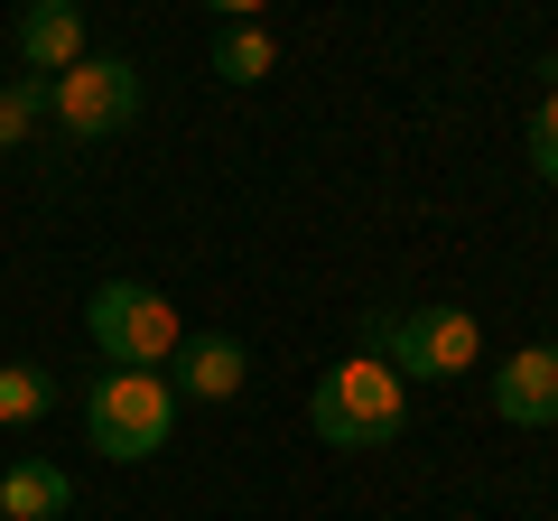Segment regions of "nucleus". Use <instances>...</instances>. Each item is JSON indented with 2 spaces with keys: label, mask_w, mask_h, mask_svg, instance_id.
<instances>
[{
  "label": "nucleus",
  "mask_w": 558,
  "mask_h": 521,
  "mask_svg": "<svg viewBox=\"0 0 558 521\" xmlns=\"http://www.w3.org/2000/svg\"><path fill=\"white\" fill-rule=\"evenodd\" d=\"M531 178H539V186H558V84L531 102Z\"/></svg>",
  "instance_id": "ddd939ff"
},
{
  "label": "nucleus",
  "mask_w": 558,
  "mask_h": 521,
  "mask_svg": "<svg viewBox=\"0 0 558 521\" xmlns=\"http://www.w3.org/2000/svg\"><path fill=\"white\" fill-rule=\"evenodd\" d=\"M494 410L512 428H549L558 420V344H521L494 363Z\"/></svg>",
  "instance_id": "423d86ee"
},
{
  "label": "nucleus",
  "mask_w": 558,
  "mask_h": 521,
  "mask_svg": "<svg viewBox=\"0 0 558 521\" xmlns=\"http://www.w3.org/2000/svg\"><path fill=\"white\" fill-rule=\"evenodd\" d=\"M242 381H252L242 336H186L178 354H168V391H178V401H233Z\"/></svg>",
  "instance_id": "0eeeda50"
},
{
  "label": "nucleus",
  "mask_w": 558,
  "mask_h": 521,
  "mask_svg": "<svg viewBox=\"0 0 558 521\" xmlns=\"http://www.w3.org/2000/svg\"><path fill=\"white\" fill-rule=\"evenodd\" d=\"M47 121L65 141H112L140 121V65L131 57H75L65 75H47Z\"/></svg>",
  "instance_id": "20e7f679"
},
{
  "label": "nucleus",
  "mask_w": 558,
  "mask_h": 521,
  "mask_svg": "<svg viewBox=\"0 0 558 521\" xmlns=\"http://www.w3.org/2000/svg\"><path fill=\"white\" fill-rule=\"evenodd\" d=\"M168 428H178V391H168L159 373H94L84 381V438H94V457L112 465H149L168 447Z\"/></svg>",
  "instance_id": "f03ea898"
},
{
  "label": "nucleus",
  "mask_w": 558,
  "mask_h": 521,
  "mask_svg": "<svg viewBox=\"0 0 558 521\" xmlns=\"http://www.w3.org/2000/svg\"><path fill=\"white\" fill-rule=\"evenodd\" d=\"M57 410V373H38V363H0V428H28Z\"/></svg>",
  "instance_id": "9b49d317"
},
{
  "label": "nucleus",
  "mask_w": 558,
  "mask_h": 521,
  "mask_svg": "<svg viewBox=\"0 0 558 521\" xmlns=\"http://www.w3.org/2000/svg\"><path fill=\"white\" fill-rule=\"evenodd\" d=\"M270 65H279V47H270V28H260V20H233V28L215 38V75H223V84H260Z\"/></svg>",
  "instance_id": "9d476101"
},
{
  "label": "nucleus",
  "mask_w": 558,
  "mask_h": 521,
  "mask_svg": "<svg viewBox=\"0 0 558 521\" xmlns=\"http://www.w3.org/2000/svg\"><path fill=\"white\" fill-rule=\"evenodd\" d=\"M75 57H94L75 0H20V65L28 75H65Z\"/></svg>",
  "instance_id": "6e6552de"
},
{
  "label": "nucleus",
  "mask_w": 558,
  "mask_h": 521,
  "mask_svg": "<svg viewBox=\"0 0 558 521\" xmlns=\"http://www.w3.org/2000/svg\"><path fill=\"white\" fill-rule=\"evenodd\" d=\"M381 363L400 381H457L484 363V326L465 307H400L391 336H381Z\"/></svg>",
  "instance_id": "39448f33"
},
{
  "label": "nucleus",
  "mask_w": 558,
  "mask_h": 521,
  "mask_svg": "<svg viewBox=\"0 0 558 521\" xmlns=\"http://www.w3.org/2000/svg\"><path fill=\"white\" fill-rule=\"evenodd\" d=\"M205 10H215V20L233 28V20H260V10H270V0H205Z\"/></svg>",
  "instance_id": "4468645a"
},
{
  "label": "nucleus",
  "mask_w": 558,
  "mask_h": 521,
  "mask_svg": "<svg viewBox=\"0 0 558 521\" xmlns=\"http://www.w3.org/2000/svg\"><path fill=\"white\" fill-rule=\"evenodd\" d=\"M84 336H94V354L121 363V373H159L186 344V317H178V299L149 289V280H102L94 299H84Z\"/></svg>",
  "instance_id": "7ed1b4c3"
},
{
  "label": "nucleus",
  "mask_w": 558,
  "mask_h": 521,
  "mask_svg": "<svg viewBox=\"0 0 558 521\" xmlns=\"http://www.w3.org/2000/svg\"><path fill=\"white\" fill-rule=\"evenodd\" d=\"M65 502H75V475L47 457H20L10 475H0V521H57Z\"/></svg>",
  "instance_id": "1a4fd4ad"
},
{
  "label": "nucleus",
  "mask_w": 558,
  "mask_h": 521,
  "mask_svg": "<svg viewBox=\"0 0 558 521\" xmlns=\"http://www.w3.org/2000/svg\"><path fill=\"white\" fill-rule=\"evenodd\" d=\"M326 447H391L410 428V381L391 373L381 354H344L336 373L317 381V401H307Z\"/></svg>",
  "instance_id": "f257e3e1"
},
{
  "label": "nucleus",
  "mask_w": 558,
  "mask_h": 521,
  "mask_svg": "<svg viewBox=\"0 0 558 521\" xmlns=\"http://www.w3.org/2000/svg\"><path fill=\"white\" fill-rule=\"evenodd\" d=\"M47 121V75H10L0 84V149H28Z\"/></svg>",
  "instance_id": "f8f14e48"
}]
</instances>
